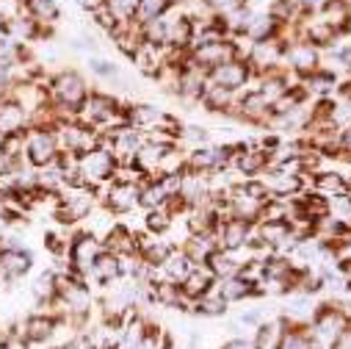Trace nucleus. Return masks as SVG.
<instances>
[{"instance_id": "nucleus-1", "label": "nucleus", "mask_w": 351, "mask_h": 349, "mask_svg": "<svg viewBox=\"0 0 351 349\" xmlns=\"http://www.w3.org/2000/svg\"><path fill=\"white\" fill-rule=\"evenodd\" d=\"M47 92H50V100L56 106H64V109L75 111V117H77V109L83 106L86 98H89V86H86L80 72L58 69V72L47 75Z\"/></svg>"}, {"instance_id": "nucleus-2", "label": "nucleus", "mask_w": 351, "mask_h": 349, "mask_svg": "<svg viewBox=\"0 0 351 349\" xmlns=\"http://www.w3.org/2000/svg\"><path fill=\"white\" fill-rule=\"evenodd\" d=\"M77 172H80V178L86 181V186H89V189L108 186V183L114 181L117 161H114L111 150H106V147H95L92 153L77 155Z\"/></svg>"}, {"instance_id": "nucleus-3", "label": "nucleus", "mask_w": 351, "mask_h": 349, "mask_svg": "<svg viewBox=\"0 0 351 349\" xmlns=\"http://www.w3.org/2000/svg\"><path fill=\"white\" fill-rule=\"evenodd\" d=\"M103 252H106V247H103V241H100V238H97L92 230L75 233V236L69 238V247H66V260H69V269L86 278V272L92 269V264H95V260H97Z\"/></svg>"}, {"instance_id": "nucleus-4", "label": "nucleus", "mask_w": 351, "mask_h": 349, "mask_svg": "<svg viewBox=\"0 0 351 349\" xmlns=\"http://www.w3.org/2000/svg\"><path fill=\"white\" fill-rule=\"evenodd\" d=\"M58 142H56V133L53 131H42V128H36V131H28L25 133V161H28V166H34V169H45V166H50L56 158H58Z\"/></svg>"}, {"instance_id": "nucleus-5", "label": "nucleus", "mask_w": 351, "mask_h": 349, "mask_svg": "<svg viewBox=\"0 0 351 349\" xmlns=\"http://www.w3.org/2000/svg\"><path fill=\"white\" fill-rule=\"evenodd\" d=\"M235 58H241V47L227 36L216 39V42H208V45L191 47V61L205 72H210L213 67H221L227 61H235Z\"/></svg>"}, {"instance_id": "nucleus-6", "label": "nucleus", "mask_w": 351, "mask_h": 349, "mask_svg": "<svg viewBox=\"0 0 351 349\" xmlns=\"http://www.w3.org/2000/svg\"><path fill=\"white\" fill-rule=\"evenodd\" d=\"M252 78V67L246 64V58H235V61H227L221 67H213L208 72V80L216 83V86H224L230 92H238L249 83Z\"/></svg>"}, {"instance_id": "nucleus-7", "label": "nucleus", "mask_w": 351, "mask_h": 349, "mask_svg": "<svg viewBox=\"0 0 351 349\" xmlns=\"http://www.w3.org/2000/svg\"><path fill=\"white\" fill-rule=\"evenodd\" d=\"M138 194H141V183H122V181H111L106 189V211L108 214H130L138 205Z\"/></svg>"}, {"instance_id": "nucleus-8", "label": "nucleus", "mask_w": 351, "mask_h": 349, "mask_svg": "<svg viewBox=\"0 0 351 349\" xmlns=\"http://www.w3.org/2000/svg\"><path fill=\"white\" fill-rule=\"evenodd\" d=\"M252 230H254V225H252V222H243V219H235V216L221 219V222H219V227H216L219 249L235 252V249L246 247V244H249V238H252Z\"/></svg>"}, {"instance_id": "nucleus-9", "label": "nucleus", "mask_w": 351, "mask_h": 349, "mask_svg": "<svg viewBox=\"0 0 351 349\" xmlns=\"http://www.w3.org/2000/svg\"><path fill=\"white\" fill-rule=\"evenodd\" d=\"M14 133H28V111L17 100L3 98L0 100V139Z\"/></svg>"}, {"instance_id": "nucleus-10", "label": "nucleus", "mask_w": 351, "mask_h": 349, "mask_svg": "<svg viewBox=\"0 0 351 349\" xmlns=\"http://www.w3.org/2000/svg\"><path fill=\"white\" fill-rule=\"evenodd\" d=\"M263 183H266V189H269V194H271L274 200H277V197H291V194H296V192L302 189L299 172H291V169H282V166L271 169L266 178H263Z\"/></svg>"}, {"instance_id": "nucleus-11", "label": "nucleus", "mask_w": 351, "mask_h": 349, "mask_svg": "<svg viewBox=\"0 0 351 349\" xmlns=\"http://www.w3.org/2000/svg\"><path fill=\"white\" fill-rule=\"evenodd\" d=\"M6 34H9L17 45H36V42H42V25H39L34 17H28L25 12L17 14V17H12V20L6 23Z\"/></svg>"}, {"instance_id": "nucleus-12", "label": "nucleus", "mask_w": 351, "mask_h": 349, "mask_svg": "<svg viewBox=\"0 0 351 349\" xmlns=\"http://www.w3.org/2000/svg\"><path fill=\"white\" fill-rule=\"evenodd\" d=\"M197 264H194V260L183 252V249H174L166 260H163V264H160V280H169V283H183L189 275H191V269H194Z\"/></svg>"}, {"instance_id": "nucleus-13", "label": "nucleus", "mask_w": 351, "mask_h": 349, "mask_svg": "<svg viewBox=\"0 0 351 349\" xmlns=\"http://www.w3.org/2000/svg\"><path fill=\"white\" fill-rule=\"evenodd\" d=\"M216 286V278H213V272L205 267V264H199V267H194L191 269V275L180 283V291H183V297L186 300H199L202 294H208L210 289Z\"/></svg>"}, {"instance_id": "nucleus-14", "label": "nucleus", "mask_w": 351, "mask_h": 349, "mask_svg": "<svg viewBox=\"0 0 351 349\" xmlns=\"http://www.w3.org/2000/svg\"><path fill=\"white\" fill-rule=\"evenodd\" d=\"M86 278L95 280L97 286H111V283H117V280H119V258L106 249V252L95 260V264H92V269L86 272Z\"/></svg>"}, {"instance_id": "nucleus-15", "label": "nucleus", "mask_w": 351, "mask_h": 349, "mask_svg": "<svg viewBox=\"0 0 351 349\" xmlns=\"http://www.w3.org/2000/svg\"><path fill=\"white\" fill-rule=\"evenodd\" d=\"M235 114L243 117V120H249V122H263V120L271 117V103L254 89V92H246V95L241 98Z\"/></svg>"}, {"instance_id": "nucleus-16", "label": "nucleus", "mask_w": 351, "mask_h": 349, "mask_svg": "<svg viewBox=\"0 0 351 349\" xmlns=\"http://www.w3.org/2000/svg\"><path fill=\"white\" fill-rule=\"evenodd\" d=\"M232 164L238 166L241 174H249V178H252V174H260L263 169L271 164V153H269V150H246V147H243V150L232 158Z\"/></svg>"}, {"instance_id": "nucleus-17", "label": "nucleus", "mask_w": 351, "mask_h": 349, "mask_svg": "<svg viewBox=\"0 0 351 349\" xmlns=\"http://www.w3.org/2000/svg\"><path fill=\"white\" fill-rule=\"evenodd\" d=\"M205 267L213 272L216 280H224V278H235V275H241V267H243V264H238L232 252H227V249H216V252L205 260Z\"/></svg>"}, {"instance_id": "nucleus-18", "label": "nucleus", "mask_w": 351, "mask_h": 349, "mask_svg": "<svg viewBox=\"0 0 351 349\" xmlns=\"http://www.w3.org/2000/svg\"><path fill=\"white\" fill-rule=\"evenodd\" d=\"M23 12L28 17H34L39 25H56L61 20L58 0H28V3L23 6Z\"/></svg>"}, {"instance_id": "nucleus-19", "label": "nucleus", "mask_w": 351, "mask_h": 349, "mask_svg": "<svg viewBox=\"0 0 351 349\" xmlns=\"http://www.w3.org/2000/svg\"><path fill=\"white\" fill-rule=\"evenodd\" d=\"M277 31H280V23L271 14H252L246 36L252 42H266V39H277Z\"/></svg>"}, {"instance_id": "nucleus-20", "label": "nucleus", "mask_w": 351, "mask_h": 349, "mask_svg": "<svg viewBox=\"0 0 351 349\" xmlns=\"http://www.w3.org/2000/svg\"><path fill=\"white\" fill-rule=\"evenodd\" d=\"M232 95L235 92H230V89H224V86H216V83H205V92H202V106L208 109V111H227V109H232Z\"/></svg>"}, {"instance_id": "nucleus-21", "label": "nucleus", "mask_w": 351, "mask_h": 349, "mask_svg": "<svg viewBox=\"0 0 351 349\" xmlns=\"http://www.w3.org/2000/svg\"><path fill=\"white\" fill-rule=\"evenodd\" d=\"M285 53H288V58H291V67L299 69V72H310V69H315V64H318V53H315V47L307 45V42H299V45H293V47H285Z\"/></svg>"}, {"instance_id": "nucleus-22", "label": "nucleus", "mask_w": 351, "mask_h": 349, "mask_svg": "<svg viewBox=\"0 0 351 349\" xmlns=\"http://www.w3.org/2000/svg\"><path fill=\"white\" fill-rule=\"evenodd\" d=\"M227 305H230V302H227L216 289H210L208 294H202L199 300H194V311H197L199 316H210V319H213V316H224V313H227Z\"/></svg>"}, {"instance_id": "nucleus-23", "label": "nucleus", "mask_w": 351, "mask_h": 349, "mask_svg": "<svg viewBox=\"0 0 351 349\" xmlns=\"http://www.w3.org/2000/svg\"><path fill=\"white\" fill-rule=\"evenodd\" d=\"M171 9V0H138V9H136V23H149L163 17Z\"/></svg>"}, {"instance_id": "nucleus-24", "label": "nucleus", "mask_w": 351, "mask_h": 349, "mask_svg": "<svg viewBox=\"0 0 351 349\" xmlns=\"http://www.w3.org/2000/svg\"><path fill=\"white\" fill-rule=\"evenodd\" d=\"M171 219H174V216H171V214L166 211V205H163V208L147 211V222H144V225H147V230H149V233L160 236V233H166V230L171 227Z\"/></svg>"}, {"instance_id": "nucleus-25", "label": "nucleus", "mask_w": 351, "mask_h": 349, "mask_svg": "<svg viewBox=\"0 0 351 349\" xmlns=\"http://www.w3.org/2000/svg\"><path fill=\"white\" fill-rule=\"evenodd\" d=\"M315 189L318 192H329V194H343L346 192V183H343L340 174L326 172V174H318V178H315Z\"/></svg>"}, {"instance_id": "nucleus-26", "label": "nucleus", "mask_w": 351, "mask_h": 349, "mask_svg": "<svg viewBox=\"0 0 351 349\" xmlns=\"http://www.w3.org/2000/svg\"><path fill=\"white\" fill-rule=\"evenodd\" d=\"M205 3L213 14H230L232 9H238L243 3V0H205Z\"/></svg>"}, {"instance_id": "nucleus-27", "label": "nucleus", "mask_w": 351, "mask_h": 349, "mask_svg": "<svg viewBox=\"0 0 351 349\" xmlns=\"http://www.w3.org/2000/svg\"><path fill=\"white\" fill-rule=\"evenodd\" d=\"M89 69L92 72H97L100 78H117L119 72H117V67L114 64H108V61H103V58H89Z\"/></svg>"}, {"instance_id": "nucleus-28", "label": "nucleus", "mask_w": 351, "mask_h": 349, "mask_svg": "<svg viewBox=\"0 0 351 349\" xmlns=\"http://www.w3.org/2000/svg\"><path fill=\"white\" fill-rule=\"evenodd\" d=\"M183 136H186L189 142H194V147H202V144H208V139H210L205 128H186Z\"/></svg>"}, {"instance_id": "nucleus-29", "label": "nucleus", "mask_w": 351, "mask_h": 349, "mask_svg": "<svg viewBox=\"0 0 351 349\" xmlns=\"http://www.w3.org/2000/svg\"><path fill=\"white\" fill-rule=\"evenodd\" d=\"M241 324H249V327H260V324H263V316H260V311H246V313H241Z\"/></svg>"}, {"instance_id": "nucleus-30", "label": "nucleus", "mask_w": 351, "mask_h": 349, "mask_svg": "<svg viewBox=\"0 0 351 349\" xmlns=\"http://www.w3.org/2000/svg\"><path fill=\"white\" fill-rule=\"evenodd\" d=\"M72 3H75V6H80L83 12H89V14H92L95 9L106 6V0H72Z\"/></svg>"}, {"instance_id": "nucleus-31", "label": "nucleus", "mask_w": 351, "mask_h": 349, "mask_svg": "<svg viewBox=\"0 0 351 349\" xmlns=\"http://www.w3.org/2000/svg\"><path fill=\"white\" fill-rule=\"evenodd\" d=\"M221 349H257V346H254V341H246V338H232V341H227Z\"/></svg>"}, {"instance_id": "nucleus-32", "label": "nucleus", "mask_w": 351, "mask_h": 349, "mask_svg": "<svg viewBox=\"0 0 351 349\" xmlns=\"http://www.w3.org/2000/svg\"><path fill=\"white\" fill-rule=\"evenodd\" d=\"M296 3H299L302 9H318V6L324 3V0H296Z\"/></svg>"}, {"instance_id": "nucleus-33", "label": "nucleus", "mask_w": 351, "mask_h": 349, "mask_svg": "<svg viewBox=\"0 0 351 349\" xmlns=\"http://www.w3.org/2000/svg\"><path fill=\"white\" fill-rule=\"evenodd\" d=\"M6 23H9V17L0 14V34H6Z\"/></svg>"}, {"instance_id": "nucleus-34", "label": "nucleus", "mask_w": 351, "mask_h": 349, "mask_svg": "<svg viewBox=\"0 0 351 349\" xmlns=\"http://www.w3.org/2000/svg\"><path fill=\"white\" fill-rule=\"evenodd\" d=\"M343 144L351 150V131H346V136H343Z\"/></svg>"}, {"instance_id": "nucleus-35", "label": "nucleus", "mask_w": 351, "mask_h": 349, "mask_svg": "<svg viewBox=\"0 0 351 349\" xmlns=\"http://www.w3.org/2000/svg\"><path fill=\"white\" fill-rule=\"evenodd\" d=\"M348 280H351V267H348Z\"/></svg>"}, {"instance_id": "nucleus-36", "label": "nucleus", "mask_w": 351, "mask_h": 349, "mask_svg": "<svg viewBox=\"0 0 351 349\" xmlns=\"http://www.w3.org/2000/svg\"><path fill=\"white\" fill-rule=\"evenodd\" d=\"M348 219H351V208H348Z\"/></svg>"}, {"instance_id": "nucleus-37", "label": "nucleus", "mask_w": 351, "mask_h": 349, "mask_svg": "<svg viewBox=\"0 0 351 349\" xmlns=\"http://www.w3.org/2000/svg\"><path fill=\"white\" fill-rule=\"evenodd\" d=\"M348 64H351V53H348Z\"/></svg>"}]
</instances>
